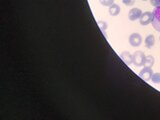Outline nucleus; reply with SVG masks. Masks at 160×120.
Returning <instances> with one entry per match:
<instances>
[{
  "label": "nucleus",
  "instance_id": "6",
  "mask_svg": "<svg viewBox=\"0 0 160 120\" xmlns=\"http://www.w3.org/2000/svg\"><path fill=\"white\" fill-rule=\"evenodd\" d=\"M142 15L141 9L139 8H132L128 12V18L130 21H135V20H139L140 16Z\"/></svg>",
  "mask_w": 160,
  "mask_h": 120
},
{
  "label": "nucleus",
  "instance_id": "3",
  "mask_svg": "<svg viewBox=\"0 0 160 120\" xmlns=\"http://www.w3.org/2000/svg\"><path fill=\"white\" fill-rule=\"evenodd\" d=\"M152 18H153V14L150 11H145L142 12V15L139 18V23L142 26H147L148 24L152 22Z\"/></svg>",
  "mask_w": 160,
  "mask_h": 120
},
{
  "label": "nucleus",
  "instance_id": "8",
  "mask_svg": "<svg viewBox=\"0 0 160 120\" xmlns=\"http://www.w3.org/2000/svg\"><path fill=\"white\" fill-rule=\"evenodd\" d=\"M155 44V37L154 35L152 34H149L148 36H146V38H145L144 40V45L145 47H146L147 49H151Z\"/></svg>",
  "mask_w": 160,
  "mask_h": 120
},
{
  "label": "nucleus",
  "instance_id": "12",
  "mask_svg": "<svg viewBox=\"0 0 160 120\" xmlns=\"http://www.w3.org/2000/svg\"><path fill=\"white\" fill-rule=\"evenodd\" d=\"M99 2L102 6L109 7V6H111L112 4H114V0H99Z\"/></svg>",
  "mask_w": 160,
  "mask_h": 120
},
{
  "label": "nucleus",
  "instance_id": "4",
  "mask_svg": "<svg viewBox=\"0 0 160 120\" xmlns=\"http://www.w3.org/2000/svg\"><path fill=\"white\" fill-rule=\"evenodd\" d=\"M142 43V37L139 33H132L129 36V44L132 47H139Z\"/></svg>",
  "mask_w": 160,
  "mask_h": 120
},
{
  "label": "nucleus",
  "instance_id": "17",
  "mask_svg": "<svg viewBox=\"0 0 160 120\" xmlns=\"http://www.w3.org/2000/svg\"><path fill=\"white\" fill-rule=\"evenodd\" d=\"M159 40H160V36H159Z\"/></svg>",
  "mask_w": 160,
  "mask_h": 120
},
{
  "label": "nucleus",
  "instance_id": "13",
  "mask_svg": "<svg viewBox=\"0 0 160 120\" xmlns=\"http://www.w3.org/2000/svg\"><path fill=\"white\" fill-rule=\"evenodd\" d=\"M98 26L100 27V29L102 30V32H103V34L106 36V33H105V31H106V29H107V24L105 23V22H103V21H99L98 22Z\"/></svg>",
  "mask_w": 160,
  "mask_h": 120
},
{
  "label": "nucleus",
  "instance_id": "15",
  "mask_svg": "<svg viewBox=\"0 0 160 120\" xmlns=\"http://www.w3.org/2000/svg\"><path fill=\"white\" fill-rule=\"evenodd\" d=\"M149 1H150V4L154 7L160 6V0H149Z\"/></svg>",
  "mask_w": 160,
  "mask_h": 120
},
{
  "label": "nucleus",
  "instance_id": "1",
  "mask_svg": "<svg viewBox=\"0 0 160 120\" xmlns=\"http://www.w3.org/2000/svg\"><path fill=\"white\" fill-rule=\"evenodd\" d=\"M153 18H152V26L156 31L160 32V6L155 7L152 11Z\"/></svg>",
  "mask_w": 160,
  "mask_h": 120
},
{
  "label": "nucleus",
  "instance_id": "5",
  "mask_svg": "<svg viewBox=\"0 0 160 120\" xmlns=\"http://www.w3.org/2000/svg\"><path fill=\"white\" fill-rule=\"evenodd\" d=\"M153 73L154 72L152 71V68L144 66V68H142L141 71L139 72V77L144 81H149V80H151Z\"/></svg>",
  "mask_w": 160,
  "mask_h": 120
},
{
  "label": "nucleus",
  "instance_id": "11",
  "mask_svg": "<svg viewBox=\"0 0 160 120\" xmlns=\"http://www.w3.org/2000/svg\"><path fill=\"white\" fill-rule=\"evenodd\" d=\"M151 81L154 84H160V72L153 73L152 77H151Z\"/></svg>",
  "mask_w": 160,
  "mask_h": 120
},
{
  "label": "nucleus",
  "instance_id": "7",
  "mask_svg": "<svg viewBox=\"0 0 160 120\" xmlns=\"http://www.w3.org/2000/svg\"><path fill=\"white\" fill-rule=\"evenodd\" d=\"M120 57L123 60V62L126 65H131L133 63V55L130 54L128 51H124L121 53Z\"/></svg>",
  "mask_w": 160,
  "mask_h": 120
},
{
  "label": "nucleus",
  "instance_id": "16",
  "mask_svg": "<svg viewBox=\"0 0 160 120\" xmlns=\"http://www.w3.org/2000/svg\"><path fill=\"white\" fill-rule=\"evenodd\" d=\"M143 1H147V0H143Z\"/></svg>",
  "mask_w": 160,
  "mask_h": 120
},
{
  "label": "nucleus",
  "instance_id": "10",
  "mask_svg": "<svg viewBox=\"0 0 160 120\" xmlns=\"http://www.w3.org/2000/svg\"><path fill=\"white\" fill-rule=\"evenodd\" d=\"M154 63H155V58L152 56V55H147V56L145 57V61H144V65H143V66L152 68Z\"/></svg>",
  "mask_w": 160,
  "mask_h": 120
},
{
  "label": "nucleus",
  "instance_id": "14",
  "mask_svg": "<svg viewBox=\"0 0 160 120\" xmlns=\"http://www.w3.org/2000/svg\"><path fill=\"white\" fill-rule=\"evenodd\" d=\"M123 4H125L126 6H132L135 3V0H122Z\"/></svg>",
  "mask_w": 160,
  "mask_h": 120
},
{
  "label": "nucleus",
  "instance_id": "9",
  "mask_svg": "<svg viewBox=\"0 0 160 120\" xmlns=\"http://www.w3.org/2000/svg\"><path fill=\"white\" fill-rule=\"evenodd\" d=\"M121 11V9H120V6L118 4H112L111 6H109V9H108V12H109V15H111V16H117V15L120 13Z\"/></svg>",
  "mask_w": 160,
  "mask_h": 120
},
{
  "label": "nucleus",
  "instance_id": "2",
  "mask_svg": "<svg viewBox=\"0 0 160 120\" xmlns=\"http://www.w3.org/2000/svg\"><path fill=\"white\" fill-rule=\"evenodd\" d=\"M145 57L146 55L144 54V52L142 51H136L133 53V64L137 67H141L144 65V61H145Z\"/></svg>",
  "mask_w": 160,
  "mask_h": 120
}]
</instances>
